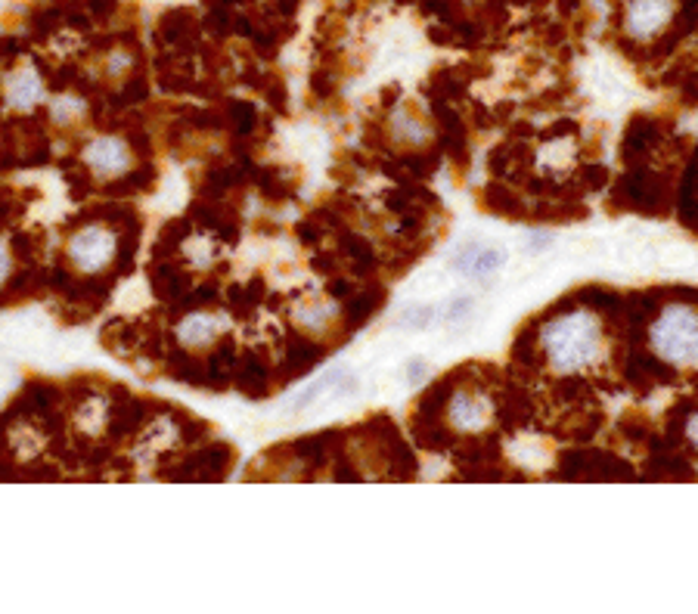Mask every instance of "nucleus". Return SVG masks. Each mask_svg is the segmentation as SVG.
<instances>
[{
	"instance_id": "f257e3e1",
	"label": "nucleus",
	"mask_w": 698,
	"mask_h": 614,
	"mask_svg": "<svg viewBox=\"0 0 698 614\" xmlns=\"http://www.w3.org/2000/svg\"><path fill=\"white\" fill-rule=\"evenodd\" d=\"M602 323L593 311L556 314L540 326L534 339V351L543 357L550 370L562 376H574L593 366L602 354Z\"/></svg>"
},
{
	"instance_id": "f03ea898",
	"label": "nucleus",
	"mask_w": 698,
	"mask_h": 614,
	"mask_svg": "<svg viewBox=\"0 0 698 614\" xmlns=\"http://www.w3.org/2000/svg\"><path fill=\"white\" fill-rule=\"evenodd\" d=\"M69 267L87 276H103L115 261H121V230L106 218L81 221L66 242Z\"/></svg>"
},
{
	"instance_id": "7ed1b4c3",
	"label": "nucleus",
	"mask_w": 698,
	"mask_h": 614,
	"mask_svg": "<svg viewBox=\"0 0 698 614\" xmlns=\"http://www.w3.org/2000/svg\"><path fill=\"white\" fill-rule=\"evenodd\" d=\"M698 320L695 307L689 304H667L652 323V348L664 363L689 366L698 354Z\"/></svg>"
},
{
	"instance_id": "20e7f679",
	"label": "nucleus",
	"mask_w": 698,
	"mask_h": 614,
	"mask_svg": "<svg viewBox=\"0 0 698 614\" xmlns=\"http://www.w3.org/2000/svg\"><path fill=\"white\" fill-rule=\"evenodd\" d=\"M81 171L87 177H121V187L146 190V168H134L131 143L121 137H97L81 152Z\"/></svg>"
},
{
	"instance_id": "39448f33",
	"label": "nucleus",
	"mask_w": 698,
	"mask_h": 614,
	"mask_svg": "<svg viewBox=\"0 0 698 614\" xmlns=\"http://www.w3.org/2000/svg\"><path fill=\"white\" fill-rule=\"evenodd\" d=\"M667 22H674V4L671 0H633L627 10V32L636 41H649L661 35Z\"/></svg>"
},
{
	"instance_id": "423d86ee",
	"label": "nucleus",
	"mask_w": 698,
	"mask_h": 614,
	"mask_svg": "<svg viewBox=\"0 0 698 614\" xmlns=\"http://www.w3.org/2000/svg\"><path fill=\"white\" fill-rule=\"evenodd\" d=\"M44 100V84L35 69H16L4 84V103L16 112L35 109Z\"/></svg>"
},
{
	"instance_id": "0eeeda50",
	"label": "nucleus",
	"mask_w": 698,
	"mask_h": 614,
	"mask_svg": "<svg viewBox=\"0 0 698 614\" xmlns=\"http://www.w3.org/2000/svg\"><path fill=\"white\" fill-rule=\"evenodd\" d=\"M221 332V323L215 317H208L202 311L196 314H187L184 320H180L177 326V342L184 348H193V351H202L208 348L211 342H215V335Z\"/></svg>"
},
{
	"instance_id": "6e6552de",
	"label": "nucleus",
	"mask_w": 698,
	"mask_h": 614,
	"mask_svg": "<svg viewBox=\"0 0 698 614\" xmlns=\"http://www.w3.org/2000/svg\"><path fill=\"white\" fill-rule=\"evenodd\" d=\"M503 261H506L503 249H484V245H469V249H463L457 258H453V267H457L460 273H469V276H488Z\"/></svg>"
},
{
	"instance_id": "1a4fd4ad",
	"label": "nucleus",
	"mask_w": 698,
	"mask_h": 614,
	"mask_svg": "<svg viewBox=\"0 0 698 614\" xmlns=\"http://www.w3.org/2000/svg\"><path fill=\"white\" fill-rule=\"evenodd\" d=\"M432 317V307H416V311H407V317H401V326H429Z\"/></svg>"
},
{
	"instance_id": "9d476101",
	"label": "nucleus",
	"mask_w": 698,
	"mask_h": 614,
	"mask_svg": "<svg viewBox=\"0 0 698 614\" xmlns=\"http://www.w3.org/2000/svg\"><path fill=\"white\" fill-rule=\"evenodd\" d=\"M10 276H13V255L7 249V242L0 239V286H7Z\"/></svg>"
},
{
	"instance_id": "9b49d317",
	"label": "nucleus",
	"mask_w": 698,
	"mask_h": 614,
	"mask_svg": "<svg viewBox=\"0 0 698 614\" xmlns=\"http://www.w3.org/2000/svg\"><path fill=\"white\" fill-rule=\"evenodd\" d=\"M422 373H426V366H422V360H410V382H419L422 379Z\"/></svg>"
}]
</instances>
